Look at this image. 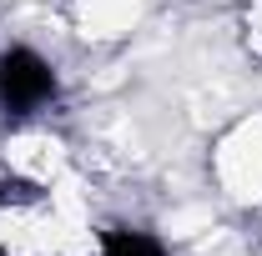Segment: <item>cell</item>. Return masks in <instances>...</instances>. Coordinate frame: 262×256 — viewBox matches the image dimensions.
Wrapping results in <instances>:
<instances>
[{"label": "cell", "instance_id": "cell-1", "mask_svg": "<svg viewBox=\"0 0 262 256\" xmlns=\"http://www.w3.org/2000/svg\"><path fill=\"white\" fill-rule=\"evenodd\" d=\"M51 96H56V75H51V65L35 50L15 45V50L0 56V100H5V111L26 116L35 106H46Z\"/></svg>", "mask_w": 262, "mask_h": 256}, {"label": "cell", "instance_id": "cell-2", "mask_svg": "<svg viewBox=\"0 0 262 256\" xmlns=\"http://www.w3.org/2000/svg\"><path fill=\"white\" fill-rule=\"evenodd\" d=\"M101 256H166V251L146 231H106L101 236Z\"/></svg>", "mask_w": 262, "mask_h": 256}]
</instances>
